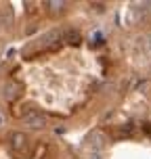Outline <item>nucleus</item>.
<instances>
[{"instance_id": "f257e3e1", "label": "nucleus", "mask_w": 151, "mask_h": 159, "mask_svg": "<svg viewBox=\"0 0 151 159\" xmlns=\"http://www.w3.org/2000/svg\"><path fill=\"white\" fill-rule=\"evenodd\" d=\"M23 124L27 128H34V130H40V128L46 126V119H44V115L40 111H34V109H30V111L23 113Z\"/></svg>"}, {"instance_id": "f03ea898", "label": "nucleus", "mask_w": 151, "mask_h": 159, "mask_svg": "<svg viewBox=\"0 0 151 159\" xmlns=\"http://www.w3.org/2000/svg\"><path fill=\"white\" fill-rule=\"evenodd\" d=\"M8 143H11V149L15 153H25L27 151V136L21 134V132H13L11 138H8Z\"/></svg>"}, {"instance_id": "7ed1b4c3", "label": "nucleus", "mask_w": 151, "mask_h": 159, "mask_svg": "<svg viewBox=\"0 0 151 159\" xmlns=\"http://www.w3.org/2000/svg\"><path fill=\"white\" fill-rule=\"evenodd\" d=\"M88 143H90V147L95 149V151H101L105 144V136L103 132H99V130H95V132H90V138H88Z\"/></svg>"}, {"instance_id": "20e7f679", "label": "nucleus", "mask_w": 151, "mask_h": 159, "mask_svg": "<svg viewBox=\"0 0 151 159\" xmlns=\"http://www.w3.org/2000/svg\"><path fill=\"white\" fill-rule=\"evenodd\" d=\"M19 92H21V90H19V86H17V84H13V82L4 86V98H7V101H15L17 96H19Z\"/></svg>"}, {"instance_id": "39448f33", "label": "nucleus", "mask_w": 151, "mask_h": 159, "mask_svg": "<svg viewBox=\"0 0 151 159\" xmlns=\"http://www.w3.org/2000/svg\"><path fill=\"white\" fill-rule=\"evenodd\" d=\"M48 4H50V11H61L65 2H48Z\"/></svg>"}, {"instance_id": "423d86ee", "label": "nucleus", "mask_w": 151, "mask_h": 159, "mask_svg": "<svg viewBox=\"0 0 151 159\" xmlns=\"http://www.w3.org/2000/svg\"><path fill=\"white\" fill-rule=\"evenodd\" d=\"M67 42H73V44H76V42H78V34L69 32V34H67Z\"/></svg>"}, {"instance_id": "0eeeda50", "label": "nucleus", "mask_w": 151, "mask_h": 159, "mask_svg": "<svg viewBox=\"0 0 151 159\" xmlns=\"http://www.w3.org/2000/svg\"><path fill=\"white\" fill-rule=\"evenodd\" d=\"M90 159H103V157H101V153H99V151H95L92 155H90Z\"/></svg>"}, {"instance_id": "6e6552de", "label": "nucleus", "mask_w": 151, "mask_h": 159, "mask_svg": "<svg viewBox=\"0 0 151 159\" xmlns=\"http://www.w3.org/2000/svg\"><path fill=\"white\" fill-rule=\"evenodd\" d=\"M0 126H2V115H0Z\"/></svg>"}]
</instances>
